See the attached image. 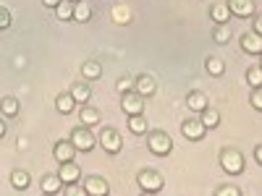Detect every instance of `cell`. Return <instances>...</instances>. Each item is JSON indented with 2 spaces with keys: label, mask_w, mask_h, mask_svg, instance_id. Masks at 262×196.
<instances>
[{
  "label": "cell",
  "mask_w": 262,
  "mask_h": 196,
  "mask_svg": "<svg viewBox=\"0 0 262 196\" xmlns=\"http://www.w3.org/2000/svg\"><path fill=\"white\" fill-rule=\"evenodd\" d=\"M71 144L76 146V152H90V149H95L97 139L90 131V126H79L76 131H71Z\"/></svg>",
  "instance_id": "1"
},
{
  "label": "cell",
  "mask_w": 262,
  "mask_h": 196,
  "mask_svg": "<svg viewBox=\"0 0 262 196\" xmlns=\"http://www.w3.org/2000/svg\"><path fill=\"white\" fill-rule=\"evenodd\" d=\"M221 165L226 173H231V176H238V173L244 170V157L238 155L236 149H226L223 155H221Z\"/></svg>",
  "instance_id": "2"
},
{
  "label": "cell",
  "mask_w": 262,
  "mask_h": 196,
  "mask_svg": "<svg viewBox=\"0 0 262 196\" xmlns=\"http://www.w3.org/2000/svg\"><path fill=\"white\" fill-rule=\"evenodd\" d=\"M137 181H139V188L142 191H149V193H155V191L163 188V176H160V173H155V170H142Z\"/></svg>",
  "instance_id": "3"
},
{
  "label": "cell",
  "mask_w": 262,
  "mask_h": 196,
  "mask_svg": "<svg viewBox=\"0 0 262 196\" xmlns=\"http://www.w3.org/2000/svg\"><path fill=\"white\" fill-rule=\"evenodd\" d=\"M121 107H123V113H128V115L144 113V97L139 92H126L123 100H121Z\"/></svg>",
  "instance_id": "4"
},
{
  "label": "cell",
  "mask_w": 262,
  "mask_h": 196,
  "mask_svg": "<svg viewBox=\"0 0 262 196\" xmlns=\"http://www.w3.org/2000/svg\"><path fill=\"white\" fill-rule=\"evenodd\" d=\"M100 146L107 152V155H116V152H121V134L113 128H105L100 134Z\"/></svg>",
  "instance_id": "5"
},
{
  "label": "cell",
  "mask_w": 262,
  "mask_h": 196,
  "mask_svg": "<svg viewBox=\"0 0 262 196\" xmlns=\"http://www.w3.org/2000/svg\"><path fill=\"white\" fill-rule=\"evenodd\" d=\"M149 149H152V155H168V152L173 149V141H170L168 134L158 131V134L149 136Z\"/></svg>",
  "instance_id": "6"
},
{
  "label": "cell",
  "mask_w": 262,
  "mask_h": 196,
  "mask_svg": "<svg viewBox=\"0 0 262 196\" xmlns=\"http://www.w3.org/2000/svg\"><path fill=\"white\" fill-rule=\"evenodd\" d=\"M58 176H60V181H63L66 186H74V183L81 178V170H79V165H76L74 160H69V162H60Z\"/></svg>",
  "instance_id": "7"
},
{
  "label": "cell",
  "mask_w": 262,
  "mask_h": 196,
  "mask_svg": "<svg viewBox=\"0 0 262 196\" xmlns=\"http://www.w3.org/2000/svg\"><path fill=\"white\" fill-rule=\"evenodd\" d=\"M84 191L92 193V196H105L107 191H111V186H107V181H102L97 176H90V178L84 181Z\"/></svg>",
  "instance_id": "8"
},
{
  "label": "cell",
  "mask_w": 262,
  "mask_h": 196,
  "mask_svg": "<svg viewBox=\"0 0 262 196\" xmlns=\"http://www.w3.org/2000/svg\"><path fill=\"white\" fill-rule=\"evenodd\" d=\"M181 131H184V136H186L189 141H200V139L205 136V131H207V128H205L200 120H184Z\"/></svg>",
  "instance_id": "9"
},
{
  "label": "cell",
  "mask_w": 262,
  "mask_h": 196,
  "mask_svg": "<svg viewBox=\"0 0 262 196\" xmlns=\"http://www.w3.org/2000/svg\"><path fill=\"white\" fill-rule=\"evenodd\" d=\"M228 8L238 18H249L254 13V3H252V0H228Z\"/></svg>",
  "instance_id": "10"
},
{
  "label": "cell",
  "mask_w": 262,
  "mask_h": 196,
  "mask_svg": "<svg viewBox=\"0 0 262 196\" xmlns=\"http://www.w3.org/2000/svg\"><path fill=\"white\" fill-rule=\"evenodd\" d=\"M242 47H244V53H249V55H259V53H262V37H259L257 32L244 34V37H242Z\"/></svg>",
  "instance_id": "11"
},
{
  "label": "cell",
  "mask_w": 262,
  "mask_h": 196,
  "mask_svg": "<svg viewBox=\"0 0 262 196\" xmlns=\"http://www.w3.org/2000/svg\"><path fill=\"white\" fill-rule=\"evenodd\" d=\"M53 155H55L58 162H69V160H74V155H76V146H74L71 141H58L55 149H53Z\"/></svg>",
  "instance_id": "12"
},
{
  "label": "cell",
  "mask_w": 262,
  "mask_h": 196,
  "mask_svg": "<svg viewBox=\"0 0 262 196\" xmlns=\"http://www.w3.org/2000/svg\"><path fill=\"white\" fill-rule=\"evenodd\" d=\"M134 92H139L142 97H152L155 94V81H152L149 76H139L134 81Z\"/></svg>",
  "instance_id": "13"
},
{
  "label": "cell",
  "mask_w": 262,
  "mask_h": 196,
  "mask_svg": "<svg viewBox=\"0 0 262 196\" xmlns=\"http://www.w3.org/2000/svg\"><path fill=\"white\" fill-rule=\"evenodd\" d=\"M186 105H189V110H194V113H202L205 107H207V97H205L202 92H189Z\"/></svg>",
  "instance_id": "14"
},
{
  "label": "cell",
  "mask_w": 262,
  "mask_h": 196,
  "mask_svg": "<svg viewBox=\"0 0 262 196\" xmlns=\"http://www.w3.org/2000/svg\"><path fill=\"white\" fill-rule=\"evenodd\" d=\"M29 183H32V178H29L27 170H13V173H11V186H13V188L24 191V188H29Z\"/></svg>",
  "instance_id": "15"
},
{
  "label": "cell",
  "mask_w": 262,
  "mask_h": 196,
  "mask_svg": "<svg viewBox=\"0 0 262 196\" xmlns=\"http://www.w3.org/2000/svg\"><path fill=\"white\" fill-rule=\"evenodd\" d=\"M210 16H212L215 24H226V21L231 18V8H228L226 3H217V6L210 8Z\"/></svg>",
  "instance_id": "16"
},
{
  "label": "cell",
  "mask_w": 262,
  "mask_h": 196,
  "mask_svg": "<svg viewBox=\"0 0 262 196\" xmlns=\"http://www.w3.org/2000/svg\"><path fill=\"white\" fill-rule=\"evenodd\" d=\"M60 188H63V181H60V176H58V173H55V176L50 173V176H45V178H42V191H45V193H58Z\"/></svg>",
  "instance_id": "17"
},
{
  "label": "cell",
  "mask_w": 262,
  "mask_h": 196,
  "mask_svg": "<svg viewBox=\"0 0 262 196\" xmlns=\"http://www.w3.org/2000/svg\"><path fill=\"white\" fill-rule=\"evenodd\" d=\"M55 107H58V113L69 115V113H74V107H76V100L71 97V92H69V94H60V97L55 100Z\"/></svg>",
  "instance_id": "18"
},
{
  "label": "cell",
  "mask_w": 262,
  "mask_h": 196,
  "mask_svg": "<svg viewBox=\"0 0 262 196\" xmlns=\"http://www.w3.org/2000/svg\"><path fill=\"white\" fill-rule=\"evenodd\" d=\"M55 16L60 21H71L74 18V3H71V0H60V3L55 6Z\"/></svg>",
  "instance_id": "19"
},
{
  "label": "cell",
  "mask_w": 262,
  "mask_h": 196,
  "mask_svg": "<svg viewBox=\"0 0 262 196\" xmlns=\"http://www.w3.org/2000/svg\"><path fill=\"white\" fill-rule=\"evenodd\" d=\"M0 113H3L6 118H16L18 115V100L16 97H6L3 102H0Z\"/></svg>",
  "instance_id": "20"
},
{
  "label": "cell",
  "mask_w": 262,
  "mask_h": 196,
  "mask_svg": "<svg viewBox=\"0 0 262 196\" xmlns=\"http://www.w3.org/2000/svg\"><path fill=\"white\" fill-rule=\"evenodd\" d=\"M79 118H81V126H97V123H100V110L84 105V110L79 113Z\"/></svg>",
  "instance_id": "21"
},
{
  "label": "cell",
  "mask_w": 262,
  "mask_h": 196,
  "mask_svg": "<svg viewBox=\"0 0 262 196\" xmlns=\"http://www.w3.org/2000/svg\"><path fill=\"white\" fill-rule=\"evenodd\" d=\"M200 123H202L205 128H215L217 123H221V115H217L215 110H210V107H205V110L200 113Z\"/></svg>",
  "instance_id": "22"
},
{
  "label": "cell",
  "mask_w": 262,
  "mask_h": 196,
  "mask_svg": "<svg viewBox=\"0 0 262 196\" xmlns=\"http://www.w3.org/2000/svg\"><path fill=\"white\" fill-rule=\"evenodd\" d=\"M71 97H74L76 102L86 105V102H90V97H92V92H90V86H86V84H76L74 89H71Z\"/></svg>",
  "instance_id": "23"
},
{
  "label": "cell",
  "mask_w": 262,
  "mask_h": 196,
  "mask_svg": "<svg viewBox=\"0 0 262 196\" xmlns=\"http://www.w3.org/2000/svg\"><path fill=\"white\" fill-rule=\"evenodd\" d=\"M81 74H84V79H100L102 68H100L97 60H86V63L81 65Z\"/></svg>",
  "instance_id": "24"
},
{
  "label": "cell",
  "mask_w": 262,
  "mask_h": 196,
  "mask_svg": "<svg viewBox=\"0 0 262 196\" xmlns=\"http://www.w3.org/2000/svg\"><path fill=\"white\" fill-rule=\"evenodd\" d=\"M90 18H92L90 3H74V21H90Z\"/></svg>",
  "instance_id": "25"
},
{
  "label": "cell",
  "mask_w": 262,
  "mask_h": 196,
  "mask_svg": "<svg viewBox=\"0 0 262 196\" xmlns=\"http://www.w3.org/2000/svg\"><path fill=\"white\" fill-rule=\"evenodd\" d=\"M205 68H207L212 76H223L226 65H223V60H221V58H207V60H205Z\"/></svg>",
  "instance_id": "26"
},
{
  "label": "cell",
  "mask_w": 262,
  "mask_h": 196,
  "mask_svg": "<svg viewBox=\"0 0 262 196\" xmlns=\"http://www.w3.org/2000/svg\"><path fill=\"white\" fill-rule=\"evenodd\" d=\"M128 128L134 131V134H144V131H147V118H144L142 113L131 115V120H128Z\"/></svg>",
  "instance_id": "27"
},
{
  "label": "cell",
  "mask_w": 262,
  "mask_h": 196,
  "mask_svg": "<svg viewBox=\"0 0 262 196\" xmlns=\"http://www.w3.org/2000/svg\"><path fill=\"white\" fill-rule=\"evenodd\" d=\"M247 84L252 86V89H259V86H262V68H259V65H254V68L247 71Z\"/></svg>",
  "instance_id": "28"
},
{
  "label": "cell",
  "mask_w": 262,
  "mask_h": 196,
  "mask_svg": "<svg viewBox=\"0 0 262 196\" xmlns=\"http://www.w3.org/2000/svg\"><path fill=\"white\" fill-rule=\"evenodd\" d=\"M113 21H116V24H128V21H131V11L126 6H113Z\"/></svg>",
  "instance_id": "29"
},
{
  "label": "cell",
  "mask_w": 262,
  "mask_h": 196,
  "mask_svg": "<svg viewBox=\"0 0 262 196\" xmlns=\"http://www.w3.org/2000/svg\"><path fill=\"white\" fill-rule=\"evenodd\" d=\"M215 42H217V45H226V42H231V29H228L226 24H217V29H215Z\"/></svg>",
  "instance_id": "30"
},
{
  "label": "cell",
  "mask_w": 262,
  "mask_h": 196,
  "mask_svg": "<svg viewBox=\"0 0 262 196\" xmlns=\"http://www.w3.org/2000/svg\"><path fill=\"white\" fill-rule=\"evenodd\" d=\"M8 27H11V13H8V8L0 6V32L8 29Z\"/></svg>",
  "instance_id": "31"
},
{
  "label": "cell",
  "mask_w": 262,
  "mask_h": 196,
  "mask_svg": "<svg viewBox=\"0 0 262 196\" xmlns=\"http://www.w3.org/2000/svg\"><path fill=\"white\" fill-rule=\"evenodd\" d=\"M116 86H118V92H121V94H126V92H131V86H134V81H131V79H121Z\"/></svg>",
  "instance_id": "32"
},
{
  "label": "cell",
  "mask_w": 262,
  "mask_h": 196,
  "mask_svg": "<svg viewBox=\"0 0 262 196\" xmlns=\"http://www.w3.org/2000/svg\"><path fill=\"white\" fill-rule=\"evenodd\" d=\"M217 196H238V188H233V186H223V188H217Z\"/></svg>",
  "instance_id": "33"
},
{
  "label": "cell",
  "mask_w": 262,
  "mask_h": 196,
  "mask_svg": "<svg viewBox=\"0 0 262 196\" xmlns=\"http://www.w3.org/2000/svg\"><path fill=\"white\" fill-rule=\"evenodd\" d=\"M252 107H257V110H262V86L252 94Z\"/></svg>",
  "instance_id": "34"
},
{
  "label": "cell",
  "mask_w": 262,
  "mask_h": 196,
  "mask_svg": "<svg viewBox=\"0 0 262 196\" xmlns=\"http://www.w3.org/2000/svg\"><path fill=\"white\" fill-rule=\"evenodd\" d=\"M254 32L262 37V16H257V21H254Z\"/></svg>",
  "instance_id": "35"
},
{
  "label": "cell",
  "mask_w": 262,
  "mask_h": 196,
  "mask_svg": "<svg viewBox=\"0 0 262 196\" xmlns=\"http://www.w3.org/2000/svg\"><path fill=\"white\" fill-rule=\"evenodd\" d=\"M254 160H257V162H259V165H262V144H259V146H257V149H254Z\"/></svg>",
  "instance_id": "36"
},
{
  "label": "cell",
  "mask_w": 262,
  "mask_h": 196,
  "mask_svg": "<svg viewBox=\"0 0 262 196\" xmlns=\"http://www.w3.org/2000/svg\"><path fill=\"white\" fill-rule=\"evenodd\" d=\"M42 3H45V6H50V8H55V6L60 3V0H42Z\"/></svg>",
  "instance_id": "37"
},
{
  "label": "cell",
  "mask_w": 262,
  "mask_h": 196,
  "mask_svg": "<svg viewBox=\"0 0 262 196\" xmlns=\"http://www.w3.org/2000/svg\"><path fill=\"white\" fill-rule=\"evenodd\" d=\"M3 136H6V123L0 120V139H3Z\"/></svg>",
  "instance_id": "38"
},
{
  "label": "cell",
  "mask_w": 262,
  "mask_h": 196,
  "mask_svg": "<svg viewBox=\"0 0 262 196\" xmlns=\"http://www.w3.org/2000/svg\"><path fill=\"white\" fill-rule=\"evenodd\" d=\"M71 3H79V0H71Z\"/></svg>",
  "instance_id": "39"
},
{
  "label": "cell",
  "mask_w": 262,
  "mask_h": 196,
  "mask_svg": "<svg viewBox=\"0 0 262 196\" xmlns=\"http://www.w3.org/2000/svg\"><path fill=\"white\" fill-rule=\"evenodd\" d=\"M259 68H262V63H259Z\"/></svg>",
  "instance_id": "40"
}]
</instances>
